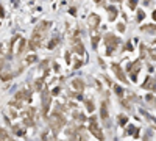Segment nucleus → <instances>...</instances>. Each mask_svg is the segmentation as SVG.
<instances>
[{
	"label": "nucleus",
	"instance_id": "f257e3e1",
	"mask_svg": "<svg viewBox=\"0 0 156 141\" xmlns=\"http://www.w3.org/2000/svg\"><path fill=\"white\" fill-rule=\"evenodd\" d=\"M50 27V24L48 22H42L39 27H36V30H34V33H33V39L30 41V44H28V47L33 50V49H36V47H39V43L42 41V38H44V35H45V28H48Z\"/></svg>",
	"mask_w": 156,
	"mask_h": 141
},
{
	"label": "nucleus",
	"instance_id": "f03ea898",
	"mask_svg": "<svg viewBox=\"0 0 156 141\" xmlns=\"http://www.w3.org/2000/svg\"><path fill=\"white\" fill-rule=\"evenodd\" d=\"M48 124H50V127H51V130L53 132H58L61 127L66 124V119H64L61 114H58V113H55L53 116H50V119H48Z\"/></svg>",
	"mask_w": 156,
	"mask_h": 141
},
{
	"label": "nucleus",
	"instance_id": "7ed1b4c3",
	"mask_svg": "<svg viewBox=\"0 0 156 141\" xmlns=\"http://www.w3.org/2000/svg\"><path fill=\"white\" fill-rule=\"evenodd\" d=\"M105 41H106V55H111L117 49V46H119V38H115L114 35L108 33L105 36Z\"/></svg>",
	"mask_w": 156,
	"mask_h": 141
},
{
	"label": "nucleus",
	"instance_id": "20e7f679",
	"mask_svg": "<svg viewBox=\"0 0 156 141\" xmlns=\"http://www.w3.org/2000/svg\"><path fill=\"white\" fill-rule=\"evenodd\" d=\"M89 130H90V133H92L97 139H100V141H103L105 139V136H103V133H101V130L97 127V118L95 116H92V118H89Z\"/></svg>",
	"mask_w": 156,
	"mask_h": 141
},
{
	"label": "nucleus",
	"instance_id": "39448f33",
	"mask_svg": "<svg viewBox=\"0 0 156 141\" xmlns=\"http://www.w3.org/2000/svg\"><path fill=\"white\" fill-rule=\"evenodd\" d=\"M139 69H140V61H134L131 66L128 68V72H129V77H131V80L136 82L137 79V74H139Z\"/></svg>",
	"mask_w": 156,
	"mask_h": 141
},
{
	"label": "nucleus",
	"instance_id": "423d86ee",
	"mask_svg": "<svg viewBox=\"0 0 156 141\" xmlns=\"http://www.w3.org/2000/svg\"><path fill=\"white\" fill-rule=\"evenodd\" d=\"M50 104H51V99H50V94L45 91H42V113L44 114H47V111H48V107H50Z\"/></svg>",
	"mask_w": 156,
	"mask_h": 141
},
{
	"label": "nucleus",
	"instance_id": "0eeeda50",
	"mask_svg": "<svg viewBox=\"0 0 156 141\" xmlns=\"http://www.w3.org/2000/svg\"><path fill=\"white\" fill-rule=\"evenodd\" d=\"M87 25H89V28L95 30L98 25H100V17H98L97 14H90V16L87 17Z\"/></svg>",
	"mask_w": 156,
	"mask_h": 141
},
{
	"label": "nucleus",
	"instance_id": "6e6552de",
	"mask_svg": "<svg viewBox=\"0 0 156 141\" xmlns=\"http://www.w3.org/2000/svg\"><path fill=\"white\" fill-rule=\"evenodd\" d=\"M142 86H144L145 89H150V91H156V80L151 79V77H147Z\"/></svg>",
	"mask_w": 156,
	"mask_h": 141
},
{
	"label": "nucleus",
	"instance_id": "1a4fd4ad",
	"mask_svg": "<svg viewBox=\"0 0 156 141\" xmlns=\"http://www.w3.org/2000/svg\"><path fill=\"white\" fill-rule=\"evenodd\" d=\"M111 68H112V71L115 72V75L119 77V80H120V82H125V83H126V79H125V74H123L122 68H120L119 65H112Z\"/></svg>",
	"mask_w": 156,
	"mask_h": 141
},
{
	"label": "nucleus",
	"instance_id": "9d476101",
	"mask_svg": "<svg viewBox=\"0 0 156 141\" xmlns=\"http://www.w3.org/2000/svg\"><path fill=\"white\" fill-rule=\"evenodd\" d=\"M16 99L17 100H30V91H27V89H25V91H23V89H22V91H19L17 94H16Z\"/></svg>",
	"mask_w": 156,
	"mask_h": 141
},
{
	"label": "nucleus",
	"instance_id": "9b49d317",
	"mask_svg": "<svg viewBox=\"0 0 156 141\" xmlns=\"http://www.w3.org/2000/svg\"><path fill=\"white\" fill-rule=\"evenodd\" d=\"M100 118L105 121V122L108 121V105L105 104V102H103L101 107H100Z\"/></svg>",
	"mask_w": 156,
	"mask_h": 141
},
{
	"label": "nucleus",
	"instance_id": "f8f14e48",
	"mask_svg": "<svg viewBox=\"0 0 156 141\" xmlns=\"http://www.w3.org/2000/svg\"><path fill=\"white\" fill-rule=\"evenodd\" d=\"M72 86H73L75 89H78V91H83V89H84V83H83L80 79H75V80L72 82Z\"/></svg>",
	"mask_w": 156,
	"mask_h": 141
},
{
	"label": "nucleus",
	"instance_id": "ddd939ff",
	"mask_svg": "<svg viewBox=\"0 0 156 141\" xmlns=\"http://www.w3.org/2000/svg\"><path fill=\"white\" fill-rule=\"evenodd\" d=\"M108 14H109V20H114L117 17V8L115 6H108Z\"/></svg>",
	"mask_w": 156,
	"mask_h": 141
},
{
	"label": "nucleus",
	"instance_id": "4468645a",
	"mask_svg": "<svg viewBox=\"0 0 156 141\" xmlns=\"http://www.w3.org/2000/svg\"><path fill=\"white\" fill-rule=\"evenodd\" d=\"M140 30L145 33H156V25H144Z\"/></svg>",
	"mask_w": 156,
	"mask_h": 141
},
{
	"label": "nucleus",
	"instance_id": "2eb2a0df",
	"mask_svg": "<svg viewBox=\"0 0 156 141\" xmlns=\"http://www.w3.org/2000/svg\"><path fill=\"white\" fill-rule=\"evenodd\" d=\"M0 141H12V139H11V136H9L3 129H0Z\"/></svg>",
	"mask_w": 156,
	"mask_h": 141
},
{
	"label": "nucleus",
	"instance_id": "dca6fc26",
	"mask_svg": "<svg viewBox=\"0 0 156 141\" xmlns=\"http://www.w3.org/2000/svg\"><path fill=\"white\" fill-rule=\"evenodd\" d=\"M31 118H33V116H30V114H25V116H23V124H25V125H30V127L34 125V121H33Z\"/></svg>",
	"mask_w": 156,
	"mask_h": 141
},
{
	"label": "nucleus",
	"instance_id": "f3484780",
	"mask_svg": "<svg viewBox=\"0 0 156 141\" xmlns=\"http://www.w3.org/2000/svg\"><path fill=\"white\" fill-rule=\"evenodd\" d=\"M25 47H27V41H25V39H20V44H19V49H17V55H22V54H23Z\"/></svg>",
	"mask_w": 156,
	"mask_h": 141
},
{
	"label": "nucleus",
	"instance_id": "a211bd4d",
	"mask_svg": "<svg viewBox=\"0 0 156 141\" xmlns=\"http://www.w3.org/2000/svg\"><path fill=\"white\" fill-rule=\"evenodd\" d=\"M75 52H76L78 55H83V54H84V47H83V44H81L80 41L76 43V47H75Z\"/></svg>",
	"mask_w": 156,
	"mask_h": 141
},
{
	"label": "nucleus",
	"instance_id": "6ab92c4d",
	"mask_svg": "<svg viewBox=\"0 0 156 141\" xmlns=\"http://www.w3.org/2000/svg\"><path fill=\"white\" fill-rule=\"evenodd\" d=\"M22 104H23V102H22V100H17V99L9 102V105H11V107H14V108H22V107H23Z\"/></svg>",
	"mask_w": 156,
	"mask_h": 141
},
{
	"label": "nucleus",
	"instance_id": "aec40b11",
	"mask_svg": "<svg viewBox=\"0 0 156 141\" xmlns=\"http://www.w3.org/2000/svg\"><path fill=\"white\" fill-rule=\"evenodd\" d=\"M98 41H100V35H97L95 32H92V46H94V47H97Z\"/></svg>",
	"mask_w": 156,
	"mask_h": 141
},
{
	"label": "nucleus",
	"instance_id": "412c9836",
	"mask_svg": "<svg viewBox=\"0 0 156 141\" xmlns=\"http://www.w3.org/2000/svg\"><path fill=\"white\" fill-rule=\"evenodd\" d=\"M86 108H87L89 113H92V111H94L95 107H94V104H92V100H86Z\"/></svg>",
	"mask_w": 156,
	"mask_h": 141
},
{
	"label": "nucleus",
	"instance_id": "4be33fe9",
	"mask_svg": "<svg viewBox=\"0 0 156 141\" xmlns=\"http://www.w3.org/2000/svg\"><path fill=\"white\" fill-rule=\"evenodd\" d=\"M144 17H145V13L142 11V9H137V17H136V20L140 22V20H144Z\"/></svg>",
	"mask_w": 156,
	"mask_h": 141
},
{
	"label": "nucleus",
	"instance_id": "5701e85b",
	"mask_svg": "<svg viewBox=\"0 0 156 141\" xmlns=\"http://www.w3.org/2000/svg\"><path fill=\"white\" fill-rule=\"evenodd\" d=\"M42 83H44L42 79H37V80L34 82V88L37 89V91H41V89H42Z\"/></svg>",
	"mask_w": 156,
	"mask_h": 141
},
{
	"label": "nucleus",
	"instance_id": "b1692460",
	"mask_svg": "<svg viewBox=\"0 0 156 141\" xmlns=\"http://www.w3.org/2000/svg\"><path fill=\"white\" fill-rule=\"evenodd\" d=\"M126 133H128V135H137V132H136V127H134V125H129L128 129H126Z\"/></svg>",
	"mask_w": 156,
	"mask_h": 141
},
{
	"label": "nucleus",
	"instance_id": "393cba45",
	"mask_svg": "<svg viewBox=\"0 0 156 141\" xmlns=\"http://www.w3.org/2000/svg\"><path fill=\"white\" fill-rule=\"evenodd\" d=\"M145 57H147V47L140 44V58H145Z\"/></svg>",
	"mask_w": 156,
	"mask_h": 141
},
{
	"label": "nucleus",
	"instance_id": "a878e982",
	"mask_svg": "<svg viewBox=\"0 0 156 141\" xmlns=\"http://www.w3.org/2000/svg\"><path fill=\"white\" fill-rule=\"evenodd\" d=\"M58 43H59L58 38H55V39H51V41L48 43V49H53V47H56V46H58Z\"/></svg>",
	"mask_w": 156,
	"mask_h": 141
},
{
	"label": "nucleus",
	"instance_id": "bb28decb",
	"mask_svg": "<svg viewBox=\"0 0 156 141\" xmlns=\"http://www.w3.org/2000/svg\"><path fill=\"white\" fill-rule=\"evenodd\" d=\"M126 122H128V118L125 116V114H120V116H119V124L120 125H125Z\"/></svg>",
	"mask_w": 156,
	"mask_h": 141
},
{
	"label": "nucleus",
	"instance_id": "cd10ccee",
	"mask_svg": "<svg viewBox=\"0 0 156 141\" xmlns=\"http://www.w3.org/2000/svg\"><path fill=\"white\" fill-rule=\"evenodd\" d=\"M114 91H115V94L119 96V97H122V96H123V89H122L120 86H114Z\"/></svg>",
	"mask_w": 156,
	"mask_h": 141
},
{
	"label": "nucleus",
	"instance_id": "c85d7f7f",
	"mask_svg": "<svg viewBox=\"0 0 156 141\" xmlns=\"http://www.w3.org/2000/svg\"><path fill=\"white\" fill-rule=\"evenodd\" d=\"M128 6L131 8V9H136V6H137V0H128Z\"/></svg>",
	"mask_w": 156,
	"mask_h": 141
},
{
	"label": "nucleus",
	"instance_id": "c756f323",
	"mask_svg": "<svg viewBox=\"0 0 156 141\" xmlns=\"http://www.w3.org/2000/svg\"><path fill=\"white\" fill-rule=\"evenodd\" d=\"M12 132H14L17 136H23V135H25V132L20 130V127H14V129H12Z\"/></svg>",
	"mask_w": 156,
	"mask_h": 141
},
{
	"label": "nucleus",
	"instance_id": "7c9ffc66",
	"mask_svg": "<svg viewBox=\"0 0 156 141\" xmlns=\"http://www.w3.org/2000/svg\"><path fill=\"white\" fill-rule=\"evenodd\" d=\"M36 61V55H30L27 57V65H30V63H34Z\"/></svg>",
	"mask_w": 156,
	"mask_h": 141
},
{
	"label": "nucleus",
	"instance_id": "2f4dec72",
	"mask_svg": "<svg viewBox=\"0 0 156 141\" xmlns=\"http://www.w3.org/2000/svg\"><path fill=\"white\" fill-rule=\"evenodd\" d=\"M148 55H150L153 60H156V49H151L150 52H148Z\"/></svg>",
	"mask_w": 156,
	"mask_h": 141
},
{
	"label": "nucleus",
	"instance_id": "473e14b6",
	"mask_svg": "<svg viewBox=\"0 0 156 141\" xmlns=\"http://www.w3.org/2000/svg\"><path fill=\"white\" fill-rule=\"evenodd\" d=\"M117 30H119V32H125V24H119V25H117Z\"/></svg>",
	"mask_w": 156,
	"mask_h": 141
},
{
	"label": "nucleus",
	"instance_id": "72a5a7b5",
	"mask_svg": "<svg viewBox=\"0 0 156 141\" xmlns=\"http://www.w3.org/2000/svg\"><path fill=\"white\" fill-rule=\"evenodd\" d=\"M59 94V88H55L53 91H51V96H58Z\"/></svg>",
	"mask_w": 156,
	"mask_h": 141
},
{
	"label": "nucleus",
	"instance_id": "f704fd0d",
	"mask_svg": "<svg viewBox=\"0 0 156 141\" xmlns=\"http://www.w3.org/2000/svg\"><path fill=\"white\" fill-rule=\"evenodd\" d=\"M80 66H81V61H76V63H75V69L80 68Z\"/></svg>",
	"mask_w": 156,
	"mask_h": 141
},
{
	"label": "nucleus",
	"instance_id": "c9c22d12",
	"mask_svg": "<svg viewBox=\"0 0 156 141\" xmlns=\"http://www.w3.org/2000/svg\"><path fill=\"white\" fill-rule=\"evenodd\" d=\"M5 14V11H3V8H0V16H3Z\"/></svg>",
	"mask_w": 156,
	"mask_h": 141
},
{
	"label": "nucleus",
	"instance_id": "e433bc0d",
	"mask_svg": "<svg viewBox=\"0 0 156 141\" xmlns=\"http://www.w3.org/2000/svg\"><path fill=\"white\" fill-rule=\"evenodd\" d=\"M153 19L156 20V11H153Z\"/></svg>",
	"mask_w": 156,
	"mask_h": 141
},
{
	"label": "nucleus",
	"instance_id": "4c0bfd02",
	"mask_svg": "<svg viewBox=\"0 0 156 141\" xmlns=\"http://www.w3.org/2000/svg\"><path fill=\"white\" fill-rule=\"evenodd\" d=\"M103 2H105V0H97V3H103Z\"/></svg>",
	"mask_w": 156,
	"mask_h": 141
},
{
	"label": "nucleus",
	"instance_id": "58836bf2",
	"mask_svg": "<svg viewBox=\"0 0 156 141\" xmlns=\"http://www.w3.org/2000/svg\"><path fill=\"white\" fill-rule=\"evenodd\" d=\"M114 2H117V0H114Z\"/></svg>",
	"mask_w": 156,
	"mask_h": 141
}]
</instances>
